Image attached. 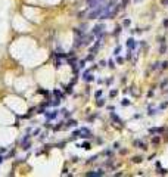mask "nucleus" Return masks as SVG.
I'll use <instances>...</instances> for the list:
<instances>
[{"label": "nucleus", "instance_id": "obj_1", "mask_svg": "<svg viewBox=\"0 0 168 177\" xmlns=\"http://www.w3.org/2000/svg\"><path fill=\"white\" fill-rule=\"evenodd\" d=\"M94 40V34L90 33V34H84L83 35V46H90Z\"/></svg>", "mask_w": 168, "mask_h": 177}, {"label": "nucleus", "instance_id": "obj_2", "mask_svg": "<svg viewBox=\"0 0 168 177\" xmlns=\"http://www.w3.org/2000/svg\"><path fill=\"white\" fill-rule=\"evenodd\" d=\"M105 28H106V25L103 22H99V24H96L94 27H93V30H91V33L94 35H97V34H100L102 31H105Z\"/></svg>", "mask_w": 168, "mask_h": 177}, {"label": "nucleus", "instance_id": "obj_3", "mask_svg": "<svg viewBox=\"0 0 168 177\" xmlns=\"http://www.w3.org/2000/svg\"><path fill=\"white\" fill-rule=\"evenodd\" d=\"M125 46H127V49H130V50H136V49H137V46H139V43L134 40L133 37H130V38L125 41Z\"/></svg>", "mask_w": 168, "mask_h": 177}, {"label": "nucleus", "instance_id": "obj_4", "mask_svg": "<svg viewBox=\"0 0 168 177\" xmlns=\"http://www.w3.org/2000/svg\"><path fill=\"white\" fill-rule=\"evenodd\" d=\"M58 115H59V111L58 109H53V111H46V114H44V117H46V120H49V121H52V120H56L58 118Z\"/></svg>", "mask_w": 168, "mask_h": 177}, {"label": "nucleus", "instance_id": "obj_5", "mask_svg": "<svg viewBox=\"0 0 168 177\" xmlns=\"http://www.w3.org/2000/svg\"><path fill=\"white\" fill-rule=\"evenodd\" d=\"M81 139H90V137H93V133H91V130H89L87 127H81Z\"/></svg>", "mask_w": 168, "mask_h": 177}, {"label": "nucleus", "instance_id": "obj_6", "mask_svg": "<svg viewBox=\"0 0 168 177\" xmlns=\"http://www.w3.org/2000/svg\"><path fill=\"white\" fill-rule=\"evenodd\" d=\"M83 35H75V40L72 43V49H80L83 46Z\"/></svg>", "mask_w": 168, "mask_h": 177}, {"label": "nucleus", "instance_id": "obj_7", "mask_svg": "<svg viewBox=\"0 0 168 177\" xmlns=\"http://www.w3.org/2000/svg\"><path fill=\"white\" fill-rule=\"evenodd\" d=\"M165 131L164 127H152V129H148V133L149 134H162Z\"/></svg>", "mask_w": 168, "mask_h": 177}, {"label": "nucleus", "instance_id": "obj_8", "mask_svg": "<svg viewBox=\"0 0 168 177\" xmlns=\"http://www.w3.org/2000/svg\"><path fill=\"white\" fill-rule=\"evenodd\" d=\"M133 145H134L136 148H139V149H142V151H146V149H148L146 143H144L143 140H140V139H136V140L133 142Z\"/></svg>", "mask_w": 168, "mask_h": 177}, {"label": "nucleus", "instance_id": "obj_9", "mask_svg": "<svg viewBox=\"0 0 168 177\" xmlns=\"http://www.w3.org/2000/svg\"><path fill=\"white\" fill-rule=\"evenodd\" d=\"M86 176L89 177H100V176H105V171L103 170H97V171H89Z\"/></svg>", "mask_w": 168, "mask_h": 177}, {"label": "nucleus", "instance_id": "obj_10", "mask_svg": "<svg viewBox=\"0 0 168 177\" xmlns=\"http://www.w3.org/2000/svg\"><path fill=\"white\" fill-rule=\"evenodd\" d=\"M83 80L86 83H91V81H94V77L90 74V71H86V72L83 74Z\"/></svg>", "mask_w": 168, "mask_h": 177}, {"label": "nucleus", "instance_id": "obj_11", "mask_svg": "<svg viewBox=\"0 0 168 177\" xmlns=\"http://www.w3.org/2000/svg\"><path fill=\"white\" fill-rule=\"evenodd\" d=\"M111 120H112L114 123L120 124V125H124V124H122V121H121V118L118 117V115H117V114H115L114 111H111Z\"/></svg>", "mask_w": 168, "mask_h": 177}, {"label": "nucleus", "instance_id": "obj_12", "mask_svg": "<svg viewBox=\"0 0 168 177\" xmlns=\"http://www.w3.org/2000/svg\"><path fill=\"white\" fill-rule=\"evenodd\" d=\"M77 124L78 123L75 121V120H68V121L64 124V130H66L68 127H77Z\"/></svg>", "mask_w": 168, "mask_h": 177}, {"label": "nucleus", "instance_id": "obj_13", "mask_svg": "<svg viewBox=\"0 0 168 177\" xmlns=\"http://www.w3.org/2000/svg\"><path fill=\"white\" fill-rule=\"evenodd\" d=\"M80 136H81V130H80V129L74 130V131H72V134H71V139H69V140H75V139H78Z\"/></svg>", "mask_w": 168, "mask_h": 177}, {"label": "nucleus", "instance_id": "obj_14", "mask_svg": "<svg viewBox=\"0 0 168 177\" xmlns=\"http://www.w3.org/2000/svg\"><path fill=\"white\" fill-rule=\"evenodd\" d=\"M80 148H81V149H84V151H90V149H91V145H90V142H83V143L80 145Z\"/></svg>", "mask_w": 168, "mask_h": 177}, {"label": "nucleus", "instance_id": "obj_15", "mask_svg": "<svg viewBox=\"0 0 168 177\" xmlns=\"http://www.w3.org/2000/svg\"><path fill=\"white\" fill-rule=\"evenodd\" d=\"M53 94L55 96H56V97H58V99H64V97H65V94L62 93V92H59V90H58V88H53Z\"/></svg>", "mask_w": 168, "mask_h": 177}, {"label": "nucleus", "instance_id": "obj_16", "mask_svg": "<svg viewBox=\"0 0 168 177\" xmlns=\"http://www.w3.org/2000/svg\"><path fill=\"white\" fill-rule=\"evenodd\" d=\"M159 111V109H155V108H152V105L148 106V115H150V117H153L156 112Z\"/></svg>", "mask_w": 168, "mask_h": 177}, {"label": "nucleus", "instance_id": "obj_17", "mask_svg": "<svg viewBox=\"0 0 168 177\" xmlns=\"http://www.w3.org/2000/svg\"><path fill=\"white\" fill-rule=\"evenodd\" d=\"M49 102H50V106H53V108H56V106L60 105V99H58V97L53 99V100H49Z\"/></svg>", "mask_w": 168, "mask_h": 177}, {"label": "nucleus", "instance_id": "obj_18", "mask_svg": "<svg viewBox=\"0 0 168 177\" xmlns=\"http://www.w3.org/2000/svg\"><path fill=\"white\" fill-rule=\"evenodd\" d=\"M59 112H60V114H62V115H64L65 118H69V117H71V112L68 111V109H65V108H64V109H60Z\"/></svg>", "mask_w": 168, "mask_h": 177}, {"label": "nucleus", "instance_id": "obj_19", "mask_svg": "<svg viewBox=\"0 0 168 177\" xmlns=\"http://www.w3.org/2000/svg\"><path fill=\"white\" fill-rule=\"evenodd\" d=\"M131 161H133V162H134V164H140V162L143 161V158H142V156H139V155H137V156H133V158H131Z\"/></svg>", "mask_w": 168, "mask_h": 177}, {"label": "nucleus", "instance_id": "obj_20", "mask_svg": "<svg viewBox=\"0 0 168 177\" xmlns=\"http://www.w3.org/2000/svg\"><path fill=\"white\" fill-rule=\"evenodd\" d=\"M131 105V102H130V99H127V97H124V99L121 100V106H130Z\"/></svg>", "mask_w": 168, "mask_h": 177}, {"label": "nucleus", "instance_id": "obj_21", "mask_svg": "<svg viewBox=\"0 0 168 177\" xmlns=\"http://www.w3.org/2000/svg\"><path fill=\"white\" fill-rule=\"evenodd\" d=\"M96 106H99V108H102V106H105V99H102V97H99V99L96 100Z\"/></svg>", "mask_w": 168, "mask_h": 177}, {"label": "nucleus", "instance_id": "obj_22", "mask_svg": "<svg viewBox=\"0 0 168 177\" xmlns=\"http://www.w3.org/2000/svg\"><path fill=\"white\" fill-rule=\"evenodd\" d=\"M34 115V108H31L30 111H28V114H25V115H22V118H31Z\"/></svg>", "mask_w": 168, "mask_h": 177}, {"label": "nucleus", "instance_id": "obj_23", "mask_svg": "<svg viewBox=\"0 0 168 177\" xmlns=\"http://www.w3.org/2000/svg\"><path fill=\"white\" fill-rule=\"evenodd\" d=\"M30 137H31V136H30V133H27V134H25L24 137L21 139V145H24L25 142H28V140H30Z\"/></svg>", "mask_w": 168, "mask_h": 177}, {"label": "nucleus", "instance_id": "obj_24", "mask_svg": "<svg viewBox=\"0 0 168 177\" xmlns=\"http://www.w3.org/2000/svg\"><path fill=\"white\" fill-rule=\"evenodd\" d=\"M46 137H47V131H44V133H41V134L38 136V142H44Z\"/></svg>", "mask_w": 168, "mask_h": 177}, {"label": "nucleus", "instance_id": "obj_25", "mask_svg": "<svg viewBox=\"0 0 168 177\" xmlns=\"http://www.w3.org/2000/svg\"><path fill=\"white\" fill-rule=\"evenodd\" d=\"M121 30H122V25H118V27L115 28V31L112 33V35H115V37H117V35H118V34L121 33Z\"/></svg>", "mask_w": 168, "mask_h": 177}, {"label": "nucleus", "instance_id": "obj_26", "mask_svg": "<svg viewBox=\"0 0 168 177\" xmlns=\"http://www.w3.org/2000/svg\"><path fill=\"white\" fill-rule=\"evenodd\" d=\"M65 92L68 94H72V93H74V90H72V84H68V86H66V87H65Z\"/></svg>", "mask_w": 168, "mask_h": 177}, {"label": "nucleus", "instance_id": "obj_27", "mask_svg": "<svg viewBox=\"0 0 168 177\" xmlns=\"http://www.w3.org/2000/svg\"><path fill=\"white\" fill-rule=\"evenodd\" d=\"M75 62H77V58H71V59L66 58V64L68 65H75Z\"/></svg>", "mask_w": 168, "mask_h": 177}, {"label": "nucleus", "instance_id": "obj_28", "mask_svg": "<svg viewBox=\"0 0 168 177\" xmlns=\"http://www.w3.org/2000/svg\"><path fill=\"white\" fill-rule=\"evenodd\" d=\"M102 94H103V90L102 88H99V90H96V93H94V97L99 99V97H102Z\"/></svg>", "mask_w": 168, "mask_h": 177}, {"label": "nucleus", "instance_id": "obj_29", "mask_svg": "<svg viewBox=\"0 0 168 177\" xmlns=\"http://www.w3.org/2000/svg\"><path fill=\"white\" fill-rule=\"evenodd\" d=\"M86 64H87V61H86V59L80 61V62H78V68H80V70H83L84 66H86Z\"/></svg>", "mask_w": 168, "mask_h": 177}, {"label": "nucleus", "instance_id": "obj_30", "mask_svg": "<svg viewBox=\"0 0 168 177\" xmlns=\"http://www.w3.org/2000/svg\"><path fill=\"white\" fill-rule=\"evenodd\" d=\"M130 24H131L130 19H124V21H122V27H124V28H128V27H130Z\"/></svg>", "mask_w": 168, "mask_h": 177}, {"label": "nucleus", "instance_id": "obj_31", "mask_svg": "<svg viewBox=\"0 0 168 177\" xmlns=\"http://www.w3.org/2000/svg\"><path fill=\"white\" fill-rule=\"evenodd\" d=\"M159 142H161V137H159V136H155V137H152V143H153V145H158Z\"/></svg>", "mask_w": 168, "mask_h": 177}, {"label": "nucleus", "instance_id": "obj_32", "mask_svg": "<svg viewBox=\"0 0 168 177\" xmlns=\"http://www.w3.org/2000/svg\"><path fill=\"white\" fill-rule=\"evenodd\" d=\"M130 3V0H122L121 2V5H120V9H124V7H127V5Z\"/></svg>", "mask_w": 168, "mask_h": 177}, {"label": "nucleus", "instance_id": "obj_33", "mask_svg": "<svg viewBox=\"0 0 168 177\" xmlns=\"http://www.w3.org/2000/svg\"><path fill=\"white\" fill-rule=\"evenodd\" d=\"M108 66H109V68H111V70H114L115 66H117V65H115V61H112V59H109V61H108Z\"/></svg>", "mask_w": 168, "mask_h": 177}, {"label": "nucleus", "instance_id": "obj_34", "mask_svg": "<svg viewBox=\"0 0 168 177\" xmlns=\"http://www.w3.org/2000/svg\"><path fill=\"white\" fill-rule=\"evenodd\" d=\"M121 49H122V47H121L120 44H118V46L115 47V50H114V53H112V55H114V56H117V55H120V52H121Z\"/></svg>", "mask_w": 168, "mask_h": 177}, {"label": "nucleus", "instance_id": "obj_35", "mask_svg": "<svg viewBox=\"0 0 168 177\" xmlns=\"http://www.w3.org/2000/svg\"><path fill=\"white\" fill-rule=\"evenodd\" d=\"M22 146H24V148H22L24 151H28V149H31V146H33V145H31V142H30V143H28V142H25Z\"/></svg>", "mask_w": 168, "mask_h": 177}, {"label": "nucleus", "instance_id": "obj_36", "mask_svg": "<svg viewBox=\"0 0 168 177\" xmlns=\"http://www.w3.org/2000/svg\"><path fill=\"white\" fill-rule=\"evenodd\" d=\"M97 156H99V155H93V156H90V158L87 159L86 162H87V164H89V162H94V161L97 159Z\"/></svg>", "mask_w": 168, "mask_h": 177}, {"label": "nucleus", "instance_id": "obj_37", "mask_svg": "<svg viewBox=\"0 0 168 177\" xmlns=\"http://www.w3.org/2000/svg\"><path fill=\"white\" fill-rule=\"evenodd\" d=\"M165 50H167V46H165V43H162L161 44V47H159V53H165Z\"/></svg>", "mask_w": 168, "mask_h": 177}, {"label": "nucleus", "instance_id": "obj_38", "mask_svg": "<svg viewBox=\"0 0 168 177\" xmlns=\"http://www.w3.org/2000/svg\"><path fill=\"white\" fill-rule=\"evenodd\" d=\"M117 64H124V58L122 56H120V55H117Z\"/></svg>", "mask_w": 168, "mask_h": 177}, {"label": "nucleus", "instance_id": "obj_39", "mask_svg": "<svg viewBox=\"0 0 168 177\" xmlns=\"http://www.w3.org/2000/svg\"><path fill=\"white\" fill-rule=\"evenodd\" d=\"M93 59H94V53H90V55H87V58H86V61H87V62H91Z\"/></svg>", "mask_w": 168, "mask_h": 177}, {"label": "nucleus", "instance_id": "obj_40", "mask_svg": "<svg viewBox=\"0 0 168 177\" xmlns=\"http://www.w3.org/2000/svg\"><path fill=\"white\" fill-rule=\"evenodd\" d=\"M37 93H38V94H44V96H46V94H49V92H47V90H44V88H38V90H37Z\"/></svg>", "mask_w": 168, "mask_h": 177}, {"label": "nucleus", "instance_id": "obj_41", "mask_svg": "<svg viewBox=\"0 0 168 177\" xmlns=\"http://www.w3.org/2000/svg\"><path fill=\"white\" fill-rule=\"evenodd\" d=\"M168 170H165V168H161V167H158V174H167Z\"/></svg>", "mask_w": 168, "mask_h": 177}, {"label": "nucleus", "instance_id": "obj_42", "mask_svg": "<svg viewBox=\"0 0 168 177\" xmlns=\"http://www.w3.org/2000/svg\"><path fill=\"white\" fill-rule=\"evenodd\" d=\"M37 114H41V115H44V114H46V108L40 106V108H38V112H37Z\"/></svg>", "mask_w": 168, "mask_h": 177}, {"label": "nucleus", "instance_id": "obj_43", "mask_svg": "<svg viewBox=\"0 0 168 177\" xmlns=\"http://www.w3.org/2000/svg\"><path fill=\"white\" fill-rule=\"evenodd\" d=\"M60 65H62V61H60V58H59V59H56V62H55V66H56V68H60Z\"/></svg>", "mask_w": 168, "mask_h": 177}, {"label": "nucleus", "instance_id": "obj_44", "mask_svg": "<svg viewBox=\"0 0 168 177\" xmlns=\"http://www.w3.org/2000/svg\"><path fill=\"white\" fill-rule=\"evenodd\" d=\"M167 106H168V102H164V103H161V105H159V108H158V109L161 111V109H165Z\"/></svg>", "mask_w": 168, "mask_h": 177}, {"label": "nucleus", "instance_id": "obj_45", "mask_svg": "<svg viewBox=\"0 0 168 177\" xmlns=\"http://www.w3.org/2000/svg\"><path fill=\"white\" fill-rule=\"evenodd\" d=\"M103 155H106V156H111V155H112V151H111V149H106V151H103Z\"/></svg>", "mask_w": 168, "mask_h": 177}, {"label": "nucleus", "instance_id": "obj_46", "mask_svg": "<svg viewBox=\"0 0 168 177\" xmlns=\"http://www.w3.org/2000/svg\"><path fill=\"white\" fill-rule=\"evenodd\" d=\"M161 68H162V70H167V68H168V61L162 62V64H161Z\"/></svg>", "mask_w": 168, "mask_h": 177}, {"label": "nucleus", "instance_id": "obj_47", "mask_svg": "<svg viewBox=\"0 0 168 177\" xmlns=\"http://www.w3.org/2000/svg\"><path fill=\"white\" fill-rule=\"evenodd\" d=\"M117 94H118V92H117V90H111V93H109V96H111V97H115Z\"/></svg>", "mask_w": 168, "mask_h": 177}, {"label": "nucleus", "instance_id": "obj_48", "mask_svg": "<svg viewBox=\"0 0 168 177\" xmlns=\"http://www.w3.org/2000/svg\"><path fill=\"white\" fill-rule=\"evenodd\" d=\"M158 43H159V44L165 43V37H158Z\"/></svg>", "mask_w": 168, "mask_h": 177}, {"label": "nucleus", "instance_id": "obj_49", "mask_svg": "<svg viewBox=\"0 0 168 177\" xmlns=\"http://www.w3.org/2000/svg\"><path fill=\"white\" fill-rule=\"evenodd\" d=\"M44 127H46V129H52V124H50V121H46V123H44Z\"/></svg>", "mask_w": 168, "mask_h": 177}, {"label": "nucleus", "instance_id": "obj_50", "mask_svg": "<svg viewBox=\"0 0 168 177\" xmlns=\"http://www.w3.org/2000/svg\"><path fill=\"white\" fill-rule=\"evenodd\" d=\"M38 134H40V129H36L33 131V136H38Z\"/></svg>", "mask_w": 168, "mask_h": 177}, {"label": "nucleus", "instance_id": "obj_51", "mask_svg": "<svg viewBox=\"0 0 168 177\" xmlns=\"http://www.w3.org/2000/svg\"><path fill=\"white\" fill-rule=\"evenodd\" d=\"M96 117H97V114H94V115H91V117H90V118H87V120H89V121L91 123V121H94V118H96Z\"/></svg>", "mask_w": 168, "mask_h": 177}, {"label": "nucleus", "instance_id": "obj_52", "mask_svg": "<svg viewBox=\"0 0 168 177\" xmlns=\"http://www.w3.org/2000/svg\"><path fill=\"white\" fill-rule=\"evenodd\" d=\"M164 27H165V28H168V18H165V19H164Z\"/></svg>", "mask_w": 168, "mask_h": 177}, {"label": "nucleus", "instance_id": "obj_53", "mask_svg": "<svg viewBox=\"0 0 168 177\" xmlns=\"http://www.w3.org/2000/svg\"><path fill=\"white\" fill-rule=\"evenodd\" d=\"M112 83H114V78H108V80H106V84H112Z\"/></svg>", "mask_w": 168, "mask_h": 177}, {"label": "nucleus", "instance_id": "obj_54", "mask_svg": "<svg viewBox=\"0 0 168 177\" xmlns=\"http://www.w3.org/2000/svg\"><path fill=\"white\" fill-rule=\"evenodd\" d=\"M7 151V148H0V153H5Z\"/></svg>", "mask_w": 168, "mask_h": 177}, {"label": "nucleus", "instance_id": "obj_55", "mask_svg": "<svg viewBox=\"0 0 168 177\" xmlns=\"http://www.w3.org/2000/svg\"><path fill=\"white\" fill-rule=\"evenodd\" d=\"M165 86H167V80H164V81L161 83V87H162V88L165 87Z\"/></svg>", "mask_w": 168, "mask_h": 177}, {"label": "nucleus", "instance_id": "obj_56", "mask_svg": "<svg viewBox=\"0 0 168 177\" xmlns=\"http://www.w3.org/2000/svg\"><path fill=\"white\" fill-rule=\"evenodd\" d=\"M118 148H120V143H118V142H115V143H114V149H118Z\"/></svg>", "mask_w": 168, "mask_h": 177}, {"label": "nucleus", "instance_id": "obj_57", "mask_svg": "<svg viewBox=\"0 0 168 177\" xmlns=\"http://www.w3.org/2000/svg\"><path fill=\"white\" fill-rule=\"evenodd\" d=\"M3 161H5V156H3V153H0V164H2Z\"/></svg>", "mask_w": 168, "mask_h": 177}, {"label": "nucleus", "instance_id": "obj_58", "mask_svg": "<svg viewBox=\"0 0 168 177\" xmlns=\"http://www.w3.org/2000/svg\"><path fill=\"white\" fill-rule=\"evenodd\" d=\"M99 65H100V66H105V65H106V62H105V61H100V62H99Z\"/></svg>", "mask_w": 168, "mask_h": 177}, {"label": "nucleus", "instance_id": "obj_59", "mask_svg": "<svg viewBox=\"0 0 168 177\" xmlns=\"http://www.w3.org/2000/svg\"><path fill=\"white\" fill-rule=\"evenodd\" d=\"M140 117H142V115H140V114H134V117H133V118H134V120H136V118H137V120H139V118H140Z\"/></svg>", "mask_w": 168, "mask_h": 177}, {"label": "nucleus", "instance_id": "obj_60", "mask_svg": "<svg viewBox=\"0 0 168 177\" xmlns=\"http://www.w3.org/2000/svg\"><path fill=\"white\" fill-rule=\"evenodd\" d=\"M78 159H80L78 156H74V158H72V162H78Z\"/></svg>", "mask_w": 168, "mask_h": 177}, {"label": "nucleus", "instance_id": "obj_61", "mask_svg": "<svg viewBox=\"0 0 168 177\" xmlns=\"http://www.w3.org/2000/svg\"><path fill=\"white\" fill-rule=\"evenodd\" d=\"M108 111H115V106H108Z\"/></svg>", "mask_w": 168, "mask_h": 177}, {"label": "nucleus", "instance_id": "obj_62", "mask_svg": "<svg viewBox=\"0 0 168 177\" xmlns=\"http://www.w3.org/2000/svg\"><path fill=\"white\" fill-rule=\"evenodd\" d=\"M134 2H142V0H134Z\"/></svg>", "mask_w": 168, "mask_h": 177}]
</instances>
